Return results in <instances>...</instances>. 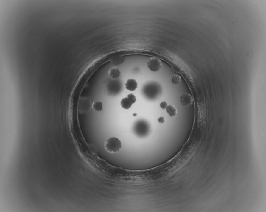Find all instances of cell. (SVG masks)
I'll use <instances>...</instances> for the list:
<instances>
[{
    "instance_id": "obj_1",
    "label": "cell",
    "mask_w": 266,
    "mask_h": 212,
    "mask_svg": "<svg viewBox=\"0 0 266 212\" xmlns=\"http://www.w3.org/2000/svg\"><path fill=\"white\" fill-rule=\"evenodd\" d=\"M122 147L121 141L115 137L108 138L105 143V149L110 153L114 154L119 152Z\"/></svg>"
},
{
    "instance_id": "obj_2",
    "label": "cell",
    "mask_w": 266,
    "mask_h": 212,
    "mask_svg": "<svg viewBox=\"0 0 266 212\" xmlns=\"http://www.w3.org/2000/svg\"><path fill=\"white\" fill-rule=\"evenodd\" d=\"M136 102V97L132 93H130L126 97L122 99L121 102V107L125 110H128L131 107L133 104Z\"/></svg>"
},
{
    "instance_id": "obj_3",
    "label": "cell",
    "mask_w": 266,
    "mask_h": 212,
    "mask_svg": "<svg viewBox=\"0 0 266 212\" xmlns=\"http://www.w3.org/2000/svg\"><path fill=\"white\" fill-rule=\"evenodd\" d=\"M161 61L157 58H152L147 62L149 69L153 72H157L161 68Z\"/></svg>"
},
{
    "instance_id": "obj_4",
    "label": "cell",
    "mask_w": 266,
    "mask_h": 212,
    "mask_svg": "<svg viewBox=\"0 0 266 212\" xmlns=\"http://www.w3.org/2000/svg\"><path fill=\"white\" fill-rule=\"evenodd\" d=\"M181 102L183 106L187 107L191 106L193 104V99L190 94L186 93L181 96Z\"/></svg>"
},
{
    "instance_id": "obj_5",
    "label": "cell",
    "mask_w": 266,
    "mask_h": 212,
    "mask_svg": "<svg viewBox=\"0 0 266 212\" xmlns=\"http://www.w3.org/2000/svg\"><path fill=\"white\" fill-rule=\"evenodd\" d=\"M138 87V84L135 80L128 79L125 83V88L126 89L130 91L135 90Z\"/></svg>"
},
{
    "instance_id": "obj_6",
    "label": "cell",
    "mask_w": 266,
    "mask_h": 212,
    "mask_svg": "<svg viewBox=\"0 0 266 212\" xmlns=\"http://www.w3.org/2000/svg\"><path fill=\"white\" fill-rule=\"evenodd\" d=\"M121 71L117 68H113L109 70L108 75L113 79H117L121 75Z\"/></svg>"
},
{
    "instance_id": "obj_7",
    "label": "cell",
    "mask_w": 266,
    "mask_h": 212,
    "mask_svg": "<svg viewBox=\"0 0 266 212\" xmlns=\"http://www.w3.org/2000/svg\"><path fill=\"white\" fill-rule=\"evenodd\" d=\"M166 111L169 116L172 117H175L177 114V110L174 106L172 105H168L166 108Z\"/></svg>"
},
{
    "instance_id": "obj_8",
    "label": "cell",
    "mask_w": 266,
    "mask_h": 212,
    "mask_svg": "<svg viewBox=\"0 0 266 212\" xmlns=\"http://www.w3.org/2000/svg\"><path fill=\"white\" fill-rule=\"evenodd\" d=\"M92 108L96 112H101L103 109L102 103L99 101L94 102L92 105Z\"/></svg>"
},
{
    "instance_id": "obj_9",
    "label": "cell",
    "mask_w": 266,
    "mask_h": 212,
    "mask_svg": "<svg viewBox=\"0 0 266 212\" xmlns=\"http://www.w3.org/2000/svg\"><path fill=\"white\" fill-rule=\"evenodd\" d=\"M172 82L174 84H179L181 82V77L179 75H174L172 77Z\"/></svg>"
},
{
    "instance_id": "obj_10",
    "label": "cell",
    "mask_w": 266,
    "mask_h": 212,
    "mask_svg": "<svg viewBox=\"0 0 266 212\" xmlns=\"http://www.w3.org/2000/svg\"><path fill=\"white\" fill-rule=\"evenodd\" d=\"M168 106V104H167V102L165 101L162 102L160 104V107H161V108L163 109V110L166 109Z\"/></svg>"
},
{
    "instance_id": "obj_11",
    "label": "cell",
    "mask_w": 266,
    "mask_h": 212,
    "mask_svg": "<svg viewBox=\"0 0 266 212\" xmlns=\"http://www.w3.org/2000/svg\"><path fill=\"white\" fill-rule=\"evenodd\" d=\"M158 122L160 124H164L166 122V119L164 117H160L158 119Z\"/></svg>"
}]
</instances>
